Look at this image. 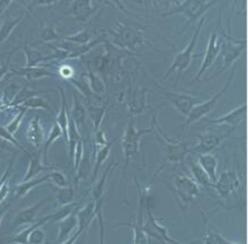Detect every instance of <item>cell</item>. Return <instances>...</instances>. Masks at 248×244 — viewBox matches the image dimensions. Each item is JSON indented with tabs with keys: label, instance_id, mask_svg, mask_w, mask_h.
I'll return each mask as SVG.
<instances>
[{
	"label": "cell",
	"instance_id": "1",
	"mask_svg": "<svg viewBox=\"0 0 248 244\" xmlns=\"http://www.w3.org/2000/svg\"><path fill=\"white\" fill-rule=\"evenodd\" d=\"M105 32L108 33V40L111 39L113 41L111 42L112 44L126 50L130 53L140 49L147 43L144 31L141 27L125 20L118 19L113 29L106 30Z\"/></svg>",
	"mask_w": 248,
	"mask_h": 244
},
{
	"label": "cell",
	"instance_id": "2",
	"mask_svg": "<svg viewBox=\"0 0 248 244\" xmlns=\"http://www.w3.org/2000/svg\"><path fill=\"white\" fill-rule=\"evenodd\" d=\"M151 127L154 129V133L156 136L157 142L160 144V146L164 149L165 162L171 165L183 164L186 155L189 153V144L167 136L164 132L159 122H158L156 115L153 116Z\"/></svg>",
	"mask_w": 248,
	"mask_h": 244
},
{
	"label": "cell",
	"instance_id": "3",
	"mask_svg": "<svg viewBox=\"0 0 248 244\" xmlns=\"http://www.w3.org/2000/svg\"><path fill=\"white\" fill-rule=\"evenodd\" d=\"M148 133H154L153 127L149 129H137L136 125H134V116H130L129 121H127L126 128L124 130V133L121 139V145L123 150V157H124V170H123V177L122 182L126 177L127 168H129V164L133 159H137L140 155V140L144 135Z\"/></svg>",
	"mask_w": 248,
	"mask_h": 244
},
{
	"label": "cell",
	"instance_id": "4",
	"mask_svg": "<svg viewBox=\"0 0 248 244\" xmlns=\"http://www.w3.org/2000/svg\"><path fill=\"white\" fill-rule=\"evenodd\" d=\"M247 48V39H233L230 36V32L222 31L221 34V49H220L219 56H221V65L218 67L212 76H210L208 80H213V78L221 74L222 71L228 69L230 66H233V64L246 52Z\"/></svg>",
	"mask_w": 248,
	"mask_h": 244
},
{
	"label": "cell",
	"instance_id": "5",
	"mask_svg": "<svg viewBox=\"0 0 248 244\" xmlns=\"http://www.w3.org/2000/svg\"><path fill=\"white\" fill-rule=\"evenodd\" d=\"M217 5V1H176L173 2V7L164 14L158 15L159 17H168L171 15H182L186 19L185 25L181 30V33H183L186 27L191 25L195 20H200L202 17L208 13L209 9H211L213 6Z\"/></svg>",
	"mask_w": 248,
	"mask_h": 244
},
{
	"label": "cell",
	"instance_id": "6",
	"mask_svg": "<svg viewBox=\"0 0 248 244\" xmlns=\"http://www.w3.org/2000/svg\"><path fill=\"white\" fill-rule=\"evenodd\" d=\"M205 19H206V17L204 16L199 20L198 25H196V27H195L194 33H193V35H192L191 41H189L188 44L186 46L184 50H182L180 53H177L176 56H175L173 63H171L170 68H168V69L166 70V73H165V75H164L163 81H166L167 78H170L171 75H174V74H177L178 78H180L182 76V74H183L184 71L187 69L189 66H191L193 58H194V49H195L196 42H198L200 32H201L202 27H203V25H204Z\"/></svg>",
	"mask_w": 248,
	"mask_h": 244
},
{
	"label": "cell",
	"instance_id": "7",
	"mask_svg": "<svg viewBox=\"0 0 248 244\" xmlns=\"http://www.w3.org/2000/svg\"><path fill=\"white\" fill-rule=\"evenodd\" d=\"M235 73H236V66L233 65L232 68V71L229 73V76L227 78V81H225V84H223L221 89H220L218 93H216L211 98L206 99L204 102H200L199 104H196L194 108L191 110L189 114L186 116L185 121L182 127H186L188 125H192V123L201 121L203 118H205L209 113H211L213 111V109L216 108L217 104H218V102L226 95L227 91H228V87L230 86V84H232L233 77H235Z\"/></svg>",
	"mask_w": 248,
	"mask_h": 244
},
{
	"label": "cell",
	"instance_id": "8",
	"mask_svg": "<svg viewBox=\"0 0 248 244\" xmlns=\"http://www.w3.org/2000/svg\"><path fill=\"white\" fill-rule=\"evenodd\" d=\"M174 195L182 211H186L201 194V189L191 177L176 174L174 177Z\"/></svg>",
	"mask_w": 248,
	"mask_h": 244
},
{
	"label": "cell",
	"instance_id": "9",
	"mask_svg": "<svg viewBox=\"0 0 248 244\" xmlns=\"http://www.w3.org/2000/svg\"><path fill=\"white\" fill-rule=\"evenodd\" d=\"M233 129H227L223 132H220L218 130H206V131L198 135V143L193 146L189 152L195 154V155H205V154H211L212 150H215L217 147L221 145L223 140L227 137L232 135Z\"/></svg>",
	"mask_w": 248,
	"mask_h": 244
},
{
	"label": "cell",
	"instance_id": "10",
	"mask_svg": "<svg viewBox=\"0 0 248 244\" xmlns=\"http://www.w3.org/2000/svg\"><path fill=\"white\" fill-rule=\"evenodd\" d=\"M242 185V177L237 171H225L218 175L217 181L211 185L223 201H228L232 194H236Z\"/></svg>",
	"mask_w": 248,
	"mask_h": 244
},
{
	"label": "cell",
	"instance_id": "11",
	"mask_svg": "<svg viewBox=\"0 0 248 244\" xmlns=\"http://www.w3.org/2000/svg\"><path fill=\"white\" fill-rule=\"evenodd\" d=\"M156 87L159 91V94L163 96L166 102L170 103L175 108L178 113H181L183 116H187L191 112V110L194 108L196 104H199L201 99L195 98V96L186 94V93H176L166 91L159 85H156Z\"/></svg>",
	"mask_w": 248,
	"mask_h": 244
},
{
	"label": "cell",
	"instance_id": "12",
	"mask_svg": "<svg viewBox=\"0 0 248 244\" xmlns=\"http://www.w3.org/2000/svg\"><path fill=\"white\" fill-rule=\"evenodd\" d=\"M139 212H138L137 221L134 223H123V225L130 226L133 232V244H149V236L144 231V211L149 206V199L142 191L139 190Z\"/></svg>",
	"mask_w": 248,
	"mask_h": 244
},
{
	"label": "cell",
	"instance_id": "13",
	"mask_svg": "<svg viewBox=\"0 0 248 244\" xmlns=\"http://www.w3.org/2000/svg\"><path fill=\"white\" fill-rule=\"evenodd\" d=\"M146 211H147L148 221L147 222L144 221L143 228L148 234V236H154V238L158 239L164 244H191V242L189 243L178 242L175 239L171 238L170 233H168V229L160 224L159 219L156 218V216L153 214L150 207H147Z\"/></svg>",
	"mask_w": 248,
	"mask_h": 244
},
{
	"label": "cell",
	"instance_id": "14",
	"mask_svg": "<svg viewBox=\"0 0 248 244\" xmlns=\"http://www.w3.org/2000/svg\"><path fill=\"white\" fill-rule=\"evenodd\" d=\"M220 49H221V39H220L219 42V33L218 31H215L211 35H210L208 46H206L205 52H204V58H203L202 65L200 67V69L196 74V76L193 78V81H199L201 78L206 70H209V68L215 64V61L218 59Z\"/></svg>",
	"mask_w": 248,
	"mask_h": 244
},
{
	"label": "cell",
	"instance_id": "15",
	"mask_svg": "<svg viewBox=\"0 0 248 244\" xmlns=\"http://www.w3.org/2000/svg\"><path fill=\"white\" fill-rule=\"evenodd\" d=\"M99 8L98 6L93 5L91 0H80V1H72L67 8V12L64 13L65 16L71 17L78 22H87L91 19L95 13Z\"/></svg>",
	"mask_w": 248,
	"mask_h": 244
},
{
	"label": "cell",
	"instance_id": "16",
	"mask_svg": "<svg viewBox=\"0 0 248 244\" xmlns=\"http://www.w3.org/2000/svg\"><path fill=\"white\" fill-rule=\"evenodd\" d=\"M102 206L103 204H95L91 199V201H88L85 206L79 207L76 211V216L78 219V232L82 234L85 231H87L95 217H97L98 211H102Z\"/></svg>",
	"mask_w": 248,
	"mask_h": 244
},
{
	"label": "cell",
	"instance_id": "17",
	"mask_svg": "<svg viewBox=\"0 0 248 244\" xmlns=\"http://www.w3.org/2000/svg\"><path fill=\"white\" fill-rule=\"evenodd\" d=\"M247 102H244L242 105L237 106L232 111L226 113L222 116L212 120H206L209 123L212 125H218V126H226L228 128L235 129L236 127H238L243 121H245L247 116Z\"/></svg>",
	"mask_w": 248,
	"mask_h": 244
},
{
	"label": "cell",
	"instance_id": "18",
	"mask_svg": "<svg viewBox=\"0 0 248 244\" xmlns=\"http://www.w3.org/2000/svg\"><path fill=\"white\" fill-rule=\"evenodd\" d=\"M50 200H51V197L44 198V199H42V200L37 201L34 205L30 206V207L22 209V211L17 212L16 216L13 219V223H12L13 228H19V226H22V225H32V224H34V223H36L37 219L40 218V217H37V214H39L40 209Z\"/></svg>",
	"mask_w": 248,
	"mask_h": 244
},
{
	"label": "cell",
	"instance_id": "19",
	"mask_svg": "<svg viewBox=\"0 0 248 244\" xmlns=\"http://www.w3.org/2000/svg\"><path fill=\"white\" fill-rule=\"evenodd\" d=\"M149 91L144 88H130L127 93L126 106L129 110L130 116L141 114L147 109V93Z\"/></svg>",
	"mask_w": 248,
	"mask_h": 244
},
{
	"label": "cell",
	"instance_id": "20",
	"mask_svg": "<svg viewBox=\"0 0 248 244\" xmlns=\"http://www.w3.org/2000/svg\"><path fill=\"white\" fill-rule=\"evenodd\" d=\"M10 74L16 75V76L24 77L26 81H34L42 80L46 77H57L58 75L54 74L52 70L49 69L46 66H37V67H12L10 68Z\"/></svg>",
	"mask_w": 248,
	"mask_h": 244
},
{
	"label": "cell",
	"instance_id": "21",
	"mask_svg": "<svg viewBox=\"0 0 248 244\" xmlns=\"http://www.w3.org/2000/svg\"><path fill=\"white\" fill-rule=\"evenodd\" d=\"M78 228V219L76 216V211L68 215L67 217L62 218L58 222V236L56 240L57 244H61L70 238L72 233L77 231Z\"/></svg>",
	"mask_w": 248,
	"mask_h": 244
},
{
	"label": "cell",
	"instance_id": "22",
	"mask_svg": "<svg viewBox=\"0 0 248 244\" xmlns=\"http://www.w3.org/2000/svg\"><path fill=\"white\" fill-rule=\"evenodd\" d=\"M118 163H111L106 167V170L104 171V173L101 178H99L98 181H95L94 184H93L92 188V200L95 202V204H103L104 201V194H105V189H106V184H108L109 174L112 173V171L114 170V167L116 166Z\"/></svg>",
	"mask_w": 248,
	"mask_h": 244
},
{
	"label": "cell",
	"instance_id": "23",
	"mask_svg": "<svg viewBox=\"0 0 248 244\" xmlns=\"http://www.w3.org/2000/svg\"><path fill=\"white\" fill-rule=\"evenodd\" d=\"M41 118L39 115H34L32 121L30 123L29 129H27V140L33 147L36 149L43 147V144L46 142V137H44V130L41 125Z\"/></svg>",
	"mask_w": 248,
	"mask_h": 244
},
{
	"label": "cell",
	"instance_id": "24",
	"mask_svg": "<svg viewBox=\"0 0 248 244\" xmlns=\"http://www.w3.org/2000/svg\"><path fill=\"white\" fill-rule=\"evenodd\" d=\"M69 114L74 120L76 126L79 131H82L84 129L85 122H86V114H87V111H86L85 104L80 101L79 96L76 91L72 93V108L71 110H69Z\"/></svg>",
	"mask_w": 248,
	"mask_h": 244
},
{
	"label": "cell",
	"instance_id": "25",
	"mask_svg": "<svg viewBox=\"0 0 248 244\" xmlns=\"http://www.w3.org/2000/svg\"><path fill=\"white\" fill-rule=\"evenodd\" d=\"M47 181H51V171L47 172V173L44 175H39V177L34 178L32 180L20 182V183L16 184L15 187H14V192H15L17 198H25L34 188Z\"/></svg>",
	"mask_w": 248,
	"mask_h": 244
},
{
	"label": "cell",
	"instance_id": "26",
	"mask_svg": "<svg viewBox=\"0 0 248 244\" xmlns=\"http://www.w3.org/2000/svg\"><path fill=\"white\" fill-rule=\"evenodd\" d=\"M85 108L94 125V132L97 131L101 129L106 113V106L103 105L102 102H85Z\"/></svg>",
	"mask_w": 248,
	"mask_h": 244
},
{
	"label": "cell",
	"instance_id": "27",
	"mask_svg": "<svg viewBox=\"0 0 248 244\" xmlns=\"http://www.w3.org/2000/svg\"><path fill=\"white\" fill-rule=\"evenodd\" d=\"M18 48V50H23L24 54H25V58H26V63H25V66L24 67H37V66H42V65L46 63V61L50 60L49 57H46L43 56L42 53L40 52L39 50H36L35 48L29 46L27 43H23L20 44V46L17 47Z\"/></svg>",
	"mask_w": 248,
	"mask_h": 244
},
{
	"label": "cell",
	"instance_id": "28",
	"mask_svg": "<svg viewBox=\"0 0 248 244\" xmlns=\"http://www.w3.org/2000/svg\"><path fill=\"white\" fill-rule=\"evenodd\" d=\"M196 161L201 165V167L208 174L212 184L218 179V159L212 154H205V155H196Z\"/></svg>",
	"mask_w": 248,
	"mask_h": 244
},
{
	"label": "cell",
	"instance_id": "29",
	"mask_svg": "<svg viewBox=\"0 0 248 244\" xmlns=\"http://www.w3.org/2000/svg\"><path fill=\"white\" fill-rule=\"evenodd\" d=\"M56 170V167L53 165H46L43 164L41 161L39 160V157L35 155H31L30 156V165L29 168H27V172L25 174V177L20 182H26L29 180H32V179L39 177L41 173L43 172H50Z\"/></svg>",
	"mask_w": 248,
	"mask_h": 244
},
{
	"label": "cell",
	"instance_id": "30",
	"mask_svg": "<svg viewBox=\"0 0 248 244\" xmlns=\"http://www.w3.org/2000/svg\"><path fill=\"white\" fill-rule=\"evenodd\" d=\"M57 88L60 93L61 108H60L59 114L57 115L56 122L59 125V127L61 128L62 133H63L64 142H65V144H67V129H68V120H69V110H68V105H67V98H65V93L63 91V88H62L60 85H57Z\"/></svg>",
	"mask_w": 248,
	"mask_h": 244
},
{
	"label": "cell",
	"instance_id": "31",
	"mask_svg": "<svg viewBox=\"0 0 248 244\" xmlns=\"http://www.w3.org/2000/svg\"><path fill=\"white\" fill-rule=\"evenodd\" d=\"M116 139H113L111 142H108L105 146L99 147L98 149H96L95 154V163H94V172H93V182L96 181L97 179V175L99 173V170H101L102 165L106 162V160L108 159L109 154H111V150L113 148V145H114Z\"/></svg>",
	"mask_w": 248,
	"mask_h": 244
},
{
	"label": "cell",
	"instance_id": "32",
	"mask_svg": "<svg viewBox=\"0 0 248 244\" xmlns=\"http://www.w3.org/2000/svg\"><path fill=\"white\" fill-rule=\"evenodd\" d=\"M189 171L192 173V179L196 182L199 187L211 188L212 182L210 180L208 174L201 167V165L198 163V161H189L188 162Z\"/></svg>",
	"mask_w": 248,
	"mask_h": 244
},
{
	"label": "cell",
	"instance_id": "33",
	"mask_svg": "<svg viewBox=\"0 0 248 244\" xmlns=\"http://www.w3.org/2000/svg\"><path fill=\"white\" fill-rule=\"evenodd\" d=\"M24 18H25V16L19 15L18 17H15V18L2 19L1 24H0V44L6 42L9 39L10 35L14 33V31L18 27Z\"/></svg>",
	"mask_w": 248,
	"mask_h": 244
},
{
	"label": "cell",
	"instance_id": "34",
	"mask_svg": "<svg viewBox=\"0 0 248 244\" xmlns=\"http://www.w3.org/2000/svg\"><path fill=\"white\" fill-rule=\"evenodd\" d=\"M86 80L88 81V86L91 88L93 94L99 98H103V95L106 93V85L102 76L96 74L95 71L87 68V75H86Z\"/></svg>",
	"mask_w": 248,
	"mask_h": 244
},
{
	"label": "cell",
	"instance_id": "35",
	"mask_svg": "<svg viewBox=\"0 0 248 244\" xmlns=\"http://www.w3.org/2000/svg\"><path fill=\"white\" fill-rule=\"evenodd\" d=\"M96 35V30L92 29V27H86V29H82L79 32L71 34V35L63 36L64 41H68V42H71L74 44H77V46H85L95 39Z\"/></svg>",
	"mask_w": 248,
	"mask_h": 244
},
{
	"label": "cell",
	"instance_id": "36",
	"mask_svg": "<svg viewBox=\"0 0 248 244\" xmlns=\"http://www.w3.org/2000/svg\"><path fill=\"white\" fill-rule=\"evenodd\" d=\"M52 189L54 197H56L58 204L61 206H65L75 202V189L72 187H64L59 188L57 185H50Z\"/></svg>",
	"mask_w": 248,
	"mask_h": 244
},
{
	"label": "cell",
	"instance_id": "37",
	"mask_svg": "<svg viewBox=\"0 0 248 244\" xmlns=\"http://www.w3.org/2000/svg\"><path fill=\"white\" fill-rule=\"evenodd\" d=\"M191 244H238V243L232 242L230 241V240L226 239L225 236H222L220 233L216 232L215 229L208 224V233H206V235H204L200 240L191 242Z\"/></svg>",
	"mask_w": 248,
	"mask_h": 244
},
{
	"label": "cell",
	"instance_id": "38",
	"mask_svg": "<svg viewBox=\"0 0 248 244\" xmlns=\"http://www.w3.org/2000/svg\"><path fill=\"white\" fill-rule=\"evenodd\" d=\"M61 137H63V133H62V130L58 125L57 122H54L52 125V128H51V131L47 136V139L43 144V164L46 165H51L49 163V160H47V154H49V149L52 144L58 140Z\"/></svg>",
	"mask_w": 248,
	"mask_h": 244
},
{
	"label": "cell",
	"instance_id": "39",
	"mask_svg": "<svg viewBox=\"0 0 248 244\" xmlns=\"http://www.w3.org/2000/svg\"><path fill=\"white\" fill-rule=\"evenodd\" d=\"M19 106L20 108H24L27 110L40 109V110H46V111H52V106L50 105L49 101H47L46 98H44L41 94L31 96L30 98H27L26 101H24Z\"/></svg>",
	"mask_w": 248,
	"mask_h": 244
},
{
	"label": "cell",
	"instance_id": "40",
	"mask_svg": "<svg viewBox=\"0 0 248 244\" xmlns=\"http://www.w3.org/2000/svg\"><path fill=\"white\" fill-rule=\"evenodd\" d=\"M60 34L56 30V27L53 26H46L43 24H41V30H40V39L42 42L50 44L53 41H58L60 39Z\"/></svg>",
	"mask_w": 248,
	"mask_h": 244
},
{
	"label": "cell",
	"instance_id": "41",
	"mask_svg": "<svg viewBox=\"0 0 248 244\" xmlns=\"http://www.w3.org/2000/svg\"><path fill=\"white\" fill-rule=\"evenodd\" d=\"M46 232H44L42 226L37 225L30 233L29 239H27V244H43L44 241H46Z\"/></svg>",
	"mask_w": 248,
	"mask_h": 244
},
{
	"label": "cell",
	"instance_id": "42",
	"mask_svg": "<svg viewBox=\"0 0 248 244\" xmlns=\"http://www.w3.org/2000/svg\"><path fill=\"white\" fill-rule=\"evenodd\" d=\"M26 112H27V109L22 108V110H20V111L14 116L12 121H10L7 126H5V129L10 133V135L14 136L17 132V130L19 128L20 122H22V119L24 118V115H25Z\"/></svg>",
	"mask_w": 248,
	"mask_h": 244
},
{
	"label": "cell",
	"instance_id": "43",
	"mask_svg": "<svg viewBox=\"0 0 248 244\" xmlns=\"http://www.w3.org/2000/svg\"><path fill=\"white\" fill-rule=\"evenodd\" d=\"M0 138L3 139L7 143H9L10 145L17 147V148H18L19 150H22V152L27 154V155H29V157L31 156V153L27 152V150L24 148V147L20 145L18 142H17V140L15 139V137H14L13 135H10V133L7 131V130L5 129V127H0Z\"/></svg>",
	"mask_w": 248,
	"mask_h": 244
},
{
	"label": "cell",
	"instance_id": "44",
	"mask_svg": "<svg viewBox=\"0 0 248 244\" xmlns=\"http://www.w3.org/2000/svg\"><path fill=\"white\" fill-rule=\"evenodd\" d=\"M51 181L53 182L54 185L59 188H64L68 187V180L67 178L64 177V174L62 172L58 170L51 171Z\"/></svg>",
	"mask_w": 248,
	"mask_h": 244
},
{
	"label": "cell",
	"instance_id": "45",
	"mask_svg": "<svg viewBox=\"0 0 248 244\" xmlns=\"http://www.w3.org/2000/svg\"><path fill=\"white\" fill-rule=\"evenodd\" d=\"M18 50V48H15L13 51H10L8 57H7V59L5 63H1L0 64V81L3 80V77L6 76V75H8L10 73V68H12V64H10V59H12V56L14 54L15 51Z\"/></svg>",
	"mask_w": 248,
	"mask_h": 244
},
{
	"label": "cell",
	"instance_id": "46",
	"mask_svg": "<svg viewBox=\"0 0 248 244\" xmlns=\"http://www.w3.org/2000/svg\"><path fill=\"white\" fill-rule=\"evenodd\" d=\"M97 219H98V224H99V244H106L105 226H104V221H103V212H102V211H98Z\"/></svg>",
	"mask_w": 248,
	"mask_h": 244
},
{
	"label": "cell",
	"instance_id": "47",
	"mask_svg": "<svg viewBox=\"0 0 248 244\" xmlns=\"http://www.w3.org/2000/svg\"><path fill=\"white\" fill-rule=\"evenodd\" d=\"M58 75L69 81L74 78V69L70 66H68V65H64V66H61L58 69Z\"/></svg>",
	"mask_w": 248,
	"mask_h": 244
},
{
	"label": "cell",
	"instance_id": "48",
	"mask_svg": "<svg viewBox=\"0 0 248 244\" xmlns=\"http://www.w3.org/2000/svg\"><path fill=\"white\" fill-rule=\"evenodd\" d=\"M12 3L13 1H10V0H5V1H3V0H0V24L2 22L1 18L3 14H5L6 10L8 9L9 6H12Z\"/></svg>",
	"mask_w": 248,
	"mask_h": 244
},
{
	"label": "cell",
	"instance_id": "49",
	"mask_svg": "<svg viewBox=\"0 0 248 244\" xmlns=\"http://www.w3.org/2000/svg\"><path fill=\"white\" fill-rule=\"evenodd\" d=\"M12 170H13V161H10L8 167L6 168L5 173H3L1 175V178H0V188H1V185L3 184V182H5L7 179L10 177V174H12Z\"/></svg>",
	"mask_w": 248,
	"mask_h": 244
},
{
	"label": "cell",
	"instance_id": "50",
	"mask_svg": "<svg viewBox=\"0 0 248 244\" xmlns=\"http://www.w3.org/2000/svg\"><path fill=\"white\" fill-rule=\"evenodd\" d=\"M82 234L80 232H78V231H76L74 234H72L70 238H69L67 241H64L63 243H61V244H75L76 243V241H77V240L79 239V236H81Z\"/></svg>",
	"mask_w": 248,
	"mask_h": 244
},
{
	"label": "cell",
	"instance_id": "51",
	"mask_svg": "<svg viewBox=\"0 0 248 244\" xmlns=\"http://www.w3.org/2000/svg\"><path fill=\"white\" fill-rule=\"evenodd\" d=\"M0 149L5 150V152H13V147H10V144L5 142V140L0 138Z\"/></svg>",
	"mask_w": 248,
	"mask_h": 244
},
{
	"label": "cell",
	"instance_id": "52",
	"mask_svg": "<svg viewBox=\"0 0 248 244\" xmlns=\"http://www.w3.org/2000/svg\"><path fill=\"white\" fill-rule=\"evenodd\" d=\"M8 208H9V206H8V205L3 206V207L0 208V226H1V222H2L3 216H5V215H6V212L8 211Z\"/></svg>",
	"mask_w": 248,
	"mask_h": 244
},
{
	"label": "cell",
	"instance_id": "53",
	"mask_svg": "<svg viewBox=\"0 0 248 244\" xmlns=\"http://www.w3.org/2000/svg\"><path fill=\"white\" fill-rule=\"evenodd\" d=\"M53 3H56V1H46V0H44V1H35V2H33L32 5L42 7V6H51V5H53Z\"/></svg>",
	"mask_w": 248,
	"mask_h": 244
},
{
	"label": "cell",
	"instance_id": "54",
	"mask_svg": "<svg viewBox=\"0 0 248 244\" xmlns=\"http://www.w3.org/2000/svg\"><path fill=\"white\" fill-rule=\"evenodd\" d=\"M6 243V238L5 239H0V244H3Z\"/></svg>",
	"mask_w": 248,
	"mask_h": 244
}]
</instances>
